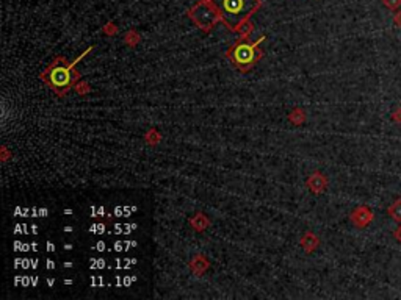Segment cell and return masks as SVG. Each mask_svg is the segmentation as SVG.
<instances>
[{
  "instance_id": "3",
  "label": "cell",
  "mask_w": 401,
  "mask_h": 300,
  "mask_svg": "<svg viewBox=\"0 0 401 300\" xmlns=\"http://www.w3.org/2000/svg\"><path fill=\"white\" fill-rule=\"evenodd\" d=\"M233 58L240 64H251L255 58V45L240 44L233 52Z\"/></svg>"
},
{
  "instance_id": "7",
  "label": "cell",
  "mask_w": 401,
  "mask_h": 300,
  "mask_svg": "<svg viewBox=\"0 0 401 300\" xmlns=\"http://www.w3.org/2000/svg\"><path fill=\"white\" fill-rule=\"evenodd\" d=\"M393 236H395V239L401 244V225H399V227L395 230V232H393Z\"/></svg>"
},
{
  "instance_id": "1",
  "label": "cell",
  "mask_w": 401,
  "mask_h": 300,
  "mask_svg": "<svg viewBox=\"0 0 401 300\" xmlns=\"http://www.w3.org/2000/svg\"><path fill=\"white\" fill-rule=\"evenodd\" d=\"M218 13L230 29H237L242 22L257 8V0H214Z\"/></svg>"
},
{
  "instance_id": "6",
  "label": "cell",
  "mask_w": 401,
  "mask_h": 300,
  "mask_svg": "<svg viewBox=\"0 0 401 300\" xmlns=\"http://www.w3.org/2000/svg\"><path fill=\"white\" fill-rule=\"evenodd\" d=\"M384 4L390 8V10H395L398 7H401V0H384Z\"/></svg>"
},
{
  "instance_id": "2",
  "label": "cell",
  "mask_w": 401,
  "mask_h": 300,
  "mask_svg": "<svg viewBox=\"0 0 401 300\" xmlns=\"http://www.w3.org/2000/svg\"><path fill=\"white\" fill-rule=\"evenodd\" d=\"M88 52H89V50H86L83 55H86ZM83 55L79 57L73 64H69V67H61V66H58V67L54 69V71L51 72V83L54 85V88L63 89V88H66V86L69 85V81H70V69L76 66L77 61H80V60L83 58Z\"/></svg>"
},
{
  "instance_id": "4",
  "label": "cell",
  "mask_w": 401,
  "mask_h": 300,
  "mask_svg": "<svg viewBox=\"0 0 401 300\" xmlns=\"http://www.w3.org/2000/svg\"><path fill=\"white\" fill-rule=\"evenodd\" d=\"M371 219H373V213L368 208H365V206H364V208H359L355 213V216H352V221H355L361 227H365L367 224H370Z\"/></svg>"
},
{
  "instance_id": "5",
  "label": "cell",
  "mask_w": 401,
  "mask_h": 300,
  "mask_svg": "<svg viewBox=\"0 0 401 300\" xmlns=\"http://www.w3.org/2000/svg\"><path fill=\"white\" fill-rule=\"evenodd\" d=\"M389 216L393 219V221H398L401 222V199H396L390 206H389Z\"/></svg>"
},
{
  "instance_id": "8",
  "label": "cell",
  "mask_w": 401,
  "mask_h": 300,
  "mask_svg": "<svg viewBox=\"0 0 401 300\" xmlns=\"http://www.w3.org/2000/svg\"><path fill=\"white\" fill-rule=\"evenodd\" d=\"M393 121H396V122H401V108H398V110L393 113Z\"/></svg>"
}]
</instances>
